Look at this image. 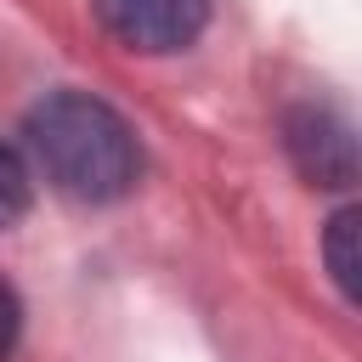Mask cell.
Returning <instances> with one entry per match:
<instances>
[{
    "label": "cell",
    "instance_id": "cell-1",
    "mask_svg": "<svg viewBox=\"0 0 362 362\" xmlns=\"http://www.w3.org/2000/svg\"><path fill=\"white\" fill-rule=\"evenodd\" d=\"M34 170L74 204H113L141 175V141L119 107L90 90H51L23 124Z\"/></svg>",
    "mask_w": 362,
    "mask_h": 362
},
{
    "label": "cell",
    "instance_id": "cell-2",
    "mask_svg": "<svg viewBox=\"0 0 362 362\" xmlns=\"http://www.w3.org/2000/svg\"><path fill=\"white\" fill-rule=\"evenodd\" d=\"M90 6L102 28L141 57L187 51L209 23V0H90Z\"/></svg>",
    "mask_w": 362,
    "mask_h": 362
},
{
    "label": "cell",
    "instance_id": "cell-3",
    "mask_svg": "<svg viewBox=\"0 0 362 362\" xmlns=\"http://www.w3.org/2000/svg\"><path fill=\"white\" fill-rule=\"evenodd\" d=\"M283 141H288L294 170L311 187H351L356 181V136H351V119L339 107L300 102L283 119Z\"/></svg>",
    "mask_w": 362,
    "mask_h": 362
},
{
    "label": "cell",
    "instance_id": "cell-4",
    "mask_svg": "<svg viewBox=\"0 0 362 362\" xmlns=\"http://www.w3.org/2000/svg\"><path fill=\"white\" fill-rule=\"evenodd\" d=\"M322 260H328V277L345 300H356V209H334L328 232H322Z\"/></svg>",
    "mask_w": 362,
    "mask_h": 362
},
{
    "label": "cell",
    "instance_id": "cell-5",
    "mask_svg": "<svg viewBox=\"0 0 362 362\" xmlns=\"http://www.w3.org/2000/svg\"><path fill=\"white\" fill-rule=\"evenodd\" d=\"M28 204H34V175H28L23 153L0 141V232L17 226V221L28 215Z\"/></svg>",
    "mask_w": 362,
    "mask_h": 362
},
{
    "label": "cell",
    "instance_id": "cell-6",
    "mask_svg": "<svg viewBox=\"0 0 362 362\" xmlns=\"http://www.w3.org/2000/svg\"><path fill=\"white\" fill-rule=\"evenodd\" d=\"M17 334H23V300H17V288L0 277V362L17 351Z\"/></svg>",
    "mask_w": 362,
    "mask_h": 362
}]
</instances>
